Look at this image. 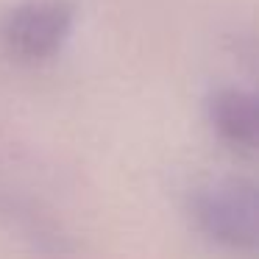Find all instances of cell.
I'll list each match as a JSON object with an SVG mask.
<instances>
[{
    "mask_svg": "<svg viewBox=\"0 0 259 259\" xmlns=\"http://www.w3.org/2000/svg\"><path fill=\"white\" fill-rule=\"evenodd\" d=\"M209 123L231 148L259 153V87L214 92L209 98Z\"/></svg>",
    "mask_w": 259,
    "mask_h": 259,
    "instance_id": "obj_3",
    "label": "cell"
},
{
    "mask_svg": "<svg viewBox=\"0 0 259 259\" xmlns=\"http://www.w3.org/2000/svg\"><path fill=\"white\" fill-rule=\"evenodd\" d=\"M195 229L226 251L259 256V181L220 179L190 198Z\"/></svg>",
    "mask_w": 259,
    "mask_h": 259,
    "instance_id": "obj_1",
    "label": "cell"
},
{
    "mask_svg": "<svg viewBox=\"0 0 259 259\" xmlns=\"http://www.w3.org/2000/svg\"><path fill=\"white\" fill-rule=\"evenodd\" d=\"M73 28V9L62 0L17 6L3 23V42L23 62H45L62 51Z\"/></svg>",
    "mask_w": 259,
    "mask_h": 259,
    "instance_id": "obj_2",
    "label": "cell"
}]
</instances>
